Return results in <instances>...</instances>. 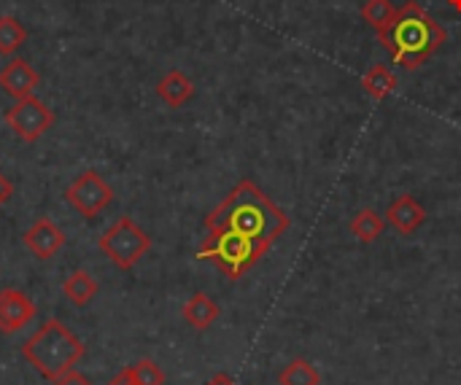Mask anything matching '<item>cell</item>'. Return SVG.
<instances>
[{
	"label": "cell",
	"instance_id": "1",
	"mask_svg": "<svg viewBox=\"0 0 461 385\" xmlns=\"http://www.w3.org/2000/svg\"><path fill=\"white\" fill-rule=\"evenodd\" d=\"M205 229L238 232L273 248V243L289 229V216L254 181L246 178L221 200L216 210L208 213Z\"/></svg>",
	"mask_w": 461,
	"mask_h": 385
},
{
	"label": "cell",
	"instance_id": "2",
	"mask_svg": "<svg viewBox=\"0 0 461 385\" xmlns=\"http://www.w3.org/2000/svg\"><path fill=\"white\" fill-rule=\"evenodd\" d=\"M378 38L397 65H402L405 70H416L443 49L448 32L424 5L408 0L402 8H397L392 27Z\"/></svg>",
	"mask_w": 461,
	"mask_h": 385
},
{
	"label": "cell",
	"instance_id": "3",
	"mask_svg": "<svg viewBox=\"0 0 461 385\" xmlns=\"http://www.w3.org/2000/svg\"><path fill=\"white\" fill-rule=\"evenodd\" d=\"M22 356L41 378L54 383V381L76 372V364L84 356V345L62 321L49 318L24 340Z\"/></svg>",
	"mask_w": 461,
	"mask_h": 385
},
{
	"label": "cell",
	"instance_id": "4",
	"mask_svg": "<svg viewBox=\"0 0 461 385\" xmlns=\"http://www.w3.org/2000/svg\"><path fill=\"white\" fill-rule=\"evenodd\" d=\"M270 248L249 240L238 232H227V229H208V237L203 240L197 259L213 262L227 278L238 281L240 275H246Z\"/></svg>",
	"mask_w": 461,
	"mask_h": 385
},
{
	"label": "cell",
	"instance_id": "5",
	"mask_svg": "<svg viewBox=\"0 0 461 385\" xmlns=\"http://www.w3.org/2000/svg\"><path fill=\"white\" fill-rule=\"evenodd\" d=\"M97 248L119 267V270H132L151 248V237L130 219L122 216L100 240Z\"/></svg>",
	"mask_w": 461,
	"mask_h": 385
},
{
	"label": "cell",
	"instance_id": "6",
	"mask_svg": "<svg viewBox=\"0 0 461 385\" xmlns=\"http://www.w3.org/2000/svg\"><path fill=\"white\" fill-rule=\"evenodd\" d=\"M5 124L8 130L24 140V143H35L51 124H54V113L46 103H41L38 97H22L16 100L8 111H5Z\"/></svg>",
	"mask_w": 461,
	"mask_h": 385
},
{
	"label": "cell",
	"instance_id": "7",
	"mask_svg": "<svg viewBox=\"0 0 461 385\" xmlns=\"http://www.w3.org/2000/svg\"><path fill=\"white\" fill-rule=\"evenodd\" d=\"M65 200L70 208H76L84 219H97L111 202H113V189L100 178V173L86 170L81 173L65 192Z\"/></svg>",
	"mask_w": 461,
	"mask_h": 385
},
{
	"label": "cell",
	"instance_id": "8",
	"mask_svg": "<svg viewBox=\"0 0 461 385\" xmlns=\"http://www.w3.org/2000/svg\"><path fill=\"white\" fill-rule=\"evenodd\" d=\"M35 318V302L19 289L0 291V332L14 335Z\"/></svg>",
	"mask_w": 461,
	"mask_h": 385
},
{
	"label": "cell",
	"instance_id": "9",
	"mask_svg": "<svg viewBox=\"0 0 461 385\" xmlns=\"http://www.w3.org/2000/svg\"><path fill=\"white\" fill-rule=\"evenodd\" d=\"M27 251L38 259H51L62 246H65V232L51 221V219H38L24 235H22Z\"/></svg>",
	"mask_w": 461,
	"mask_h": 385
},
{
	"label": "cell",
	"instance_id": "10",
	"mask_svg": "<svg viewBox=\"0 0 461 385\" xmlns=\"http://www.w3.org/2000/svg\"><path fill=\"white\" fill-rule=\"evenodd\" d=\"M38 73L35 67L27 62V59H11L3 70H0V86L14 97V100H22V97H30L38 86Z\"/></svg>",
	"mask_w": 461,
	"mask_h": 385
},
{
	"label": "cell",
	"instance_id": "11",
	"mask_svg": "<svg viewBox=\"0 0 461 385\" xmlns=\"http://www.w3.org/2000/svg\"><path fill=\"white\" fill-rule=\"evenodd\" d=\"M424 221H427V210L416 202L413 194L397 197L386 210V224H392L402 235H413Z\"/></svg>",
	"mask_w": 461,
	"mask_h": 385
},
{
	"label": "cell",
	"instance_id": "12",
	"mask_svg": "<svg viewBox=\"0 0 461 385\" xmlns=\"http://www.w3.org/2000/svg\"><path fill=\"white\" fill-rule=\"evenodd\" d=\"M157 94H159V100H162L165 105L181 108L184 103H189V100L194 97V84H192V78H189L186 73L170 70V73H165V76L159 78Z\"/></svg>",
	"mask_w": 461,
	"mask_h": 385
},
{
	"label": "cell",
	"instance_id": "13",
	"mask_svg": "<svg viewBox=\"0 0 461 385\" xmlns=\"http://www.w3.org/2000/svg\"><path fill=\"white\" fill-rule=\"evenodd\" d=\"M181 316H184V321H186L192 329L205 332V329H211V327L216 324V318H219V305H216L208 294L197 291V294L189 297V302L184 305Z\"/></svg>",
	"mask_w": 461,
	"mask_h": 385
},
{
	"label": "cell",
	"instance_id": "14",
	"mask_svg": "<svg viewBox=\"0 0 461 385\" xmlns=\"http://www.w3.org/2000/svg\"><path fill=\"white\" fill-rule=\"evenodd\" d=\"M62 294L76 305V308H84L95 300L97 294V281L86 273V270H76L68 275V281L62 283Z\"/></svg>",
	"mask_w": 461,
	"mask_h": 385
},
{
	"label": "cell",
	"instance_id": "15",
	"mask_svg": "<svg viewBox=\"0 0 461 385\" xmlns=\"http://www.w3.org/2000/svg\"><path fill=\"white\" fill-rule=\"evenodd\" d=\"M362 86L373 100H386L394 89H397V76L386 67V65H373L365 76H362Z\"/></svg>",
	"mask_w": 461,
	"mask_h": 385
},
{
	"label": "cell",
	"instance_id": "16",
	"mask_svg": "<svg viewBox=\"0 0 461 385\" xmlns=\"http://www.w3.org/2000/svg\"><path fill=\"white\" fill-rule=\"evenodd\" d=\"M384 229H386V219H384L378 210H373V208H362V210L354 216V221H351V232H354V237H359L362 243L378 240V237L384 235Z\"/></svg>",
	"mask_w": 461,
	"mask_h": 385
},
{
	"label": "cell",
	"instance_id": "17",
	"mask_svg": "<svg viewBox=\"0 0 461 385\" xmlns=\"http://www.w3.org/2000/svg\"><path fill=\"white\" fill-rule=\"evenodd\" d=\"M278 385H321V372L305 359H292L281 370Z\"/></svg>",
	"mask_w": 461,
	"mask_h": 385
},
{
	"label": "cell",
	"instance_id": "18",
	"mask_svg": "<svg viewBox=\"0 0 461 385\" xmlns=\"http://www.w3.org/2000/svg\"><path fill=\"white\" fill-rule=\"evenodd\" d=\"M394 16H397V8H394L392 0H367V3L362 5V19H365L378 35L386 32V30L392 27Z\"/></svg>",
	"mask_w": 461,
	"mask_h": 385
},
{
	"label": "cell",
	"instance_id": "19",
	"mask_svg": "<svg viewBox=\"0 0 461 385\" xmlns=\"http://www.w3.org/2000/svg\"><path fill=\"white\" fill-rule=\"evenodd\" d=\"M27 30L19 24L16 16H0V54H14L24 46Z\"/></svg>",
	"mask_w": 461,
	"mask_h": 385
},
{
	"label": "cell",
	"instance_id": "20",
	"mask_svg": "<svg viewBox=\"0 0 461 385\" xmlns=\"http://www.w3.org/2000/svg\"><path fill=\"white\" fill-rule=\"evenodd\" d=\"M127 372L132 375V381H135L138 385H165V372H162V370H159V364H157V362H151V359H140V362H135Z\"/></svg>",
	"mask_w": 461,
	"mask_h": 385
},
{
	"label": "cell",
	"instance_id": "21",
	"mask_svg": "<svg viewBox=\"0 0 461 385\" xmlns=\"http://www.w3.org/2000/svg\"><path fill=\"white\" fill-rule=\"evenodd\" d=\"M11 197H14V186H11V181L0 173V208H3Z\"/></svg>",
	"mask_w": 461,
	"mask_h": 385
},
{
	"label": "cell",
	"instance_id": "22",
	"mask_svg": "<svg viewBox=\"0 0 461 385\" xmlns=\"http://www.w3.org/2000/svg\"><path fill=\"white\" fill-rule=\"evenodd\" d=\"M54 385H92L84 375H78V372H70V375H65V378H59V381H54Z\"/></svg>",
	"mask_w": 461,
	"mask_h": 385
},
{
	"label": "cell",
	"instance_id": "23",
	"mask_svg": "<svg viewBox=\"0 0 461 385\" xmlns=\"http://www.w3.org/2000/svg\"><path fill=\"white\" fill-rule=\"evenodd\" d=\"M108 385H138V383H135V381H132V375L124 370V372H119V375H116V378H113Z\"/></svg>",
	"mask_w": 461,
	"mask_h": 385
},
{
	"label": "cell",
	"instance_id": "24",
	"mask_svg": "<svg viewBox=\"0 0 461 385\" xmlns=\"http://www.w3.org/2000/svg\"><path fill=\"white\" fill-rule=\"evenodd\" d=\"M205 385H238V383H235V381H232L230 375L219 372V375H213V378H211V381H208V383H205Z\"/></svg>",
	"mask_w": 461,
	"mask_h": 385
},
{
	"label": "cell",
	"instance_id": "25",
	"mask_svg": "<svg viewBox=\"0 0 461 385\" xmlns=\"http://www.w3.org/2000/svg\"><path fill=\"white\" fill-rule=\"evenodd\" d=\"M448 3H451V8H454V11H459L461 13V0H448Z\"/></svg>",
	"mask_w": 461,
	"mask_h": 385
}]
</instances>
